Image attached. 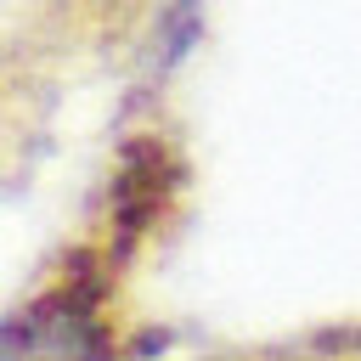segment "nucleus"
Here are the masks:
<instances>
[{"label":"nucleus","instance_id":"obj_1","mask_svg":"<svg viewBox=\"0 0 361 361\" xmlns=\"http://www.w3.org/2000/svg\"><path fill=\"white\" fill-rule=\"evenodd\" d=\"M0 361H113V327L102 282L90 271L62 276L34 305L0 322Z\"/></svg>","mask_w":361,"mask_h":361}]
</instances>
